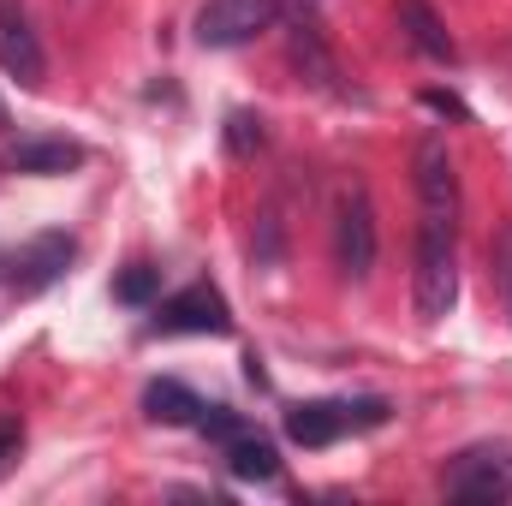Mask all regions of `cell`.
Listing matches in <instances>:
<instances>
[{
    "label": "cell",
    "instance_id": "cell-1",
    "mask_svg": "<svg viewBox=\"0 0 512 506\" xmlns=\"http://www.w3.org/2000/svg\"><path fill=\"white\" fill-rule=\"evenodd\" d=\"M411 304L417 322H441L459 304V227L417 221V256H411Z\"/></svg>",
    "mask_w": 512,
    "mask_h": 506
},
{
    "label": "cell",
    "instance_id": "cell-2",
    "mask_svg": "<svg viewBox=\"0 0 512 506\" xmlns=\"http://www.w3.org/2000/svg\"><path fill=\"white\" fill-rule=\"evenodd\" d=\"M387 423V399H304L286 411V435L298 447H334L340 435L358 429H382Z\"/></svg>",
    "mask_w": 512,
    "mask_h": 506
},
{
    "label": "cell",
    "instance_id": "cell-3",
    "mask_svg": "<svg viewBox=\"0 0 512 506\" xmlns=\"http://www.w3.org/2000/svg\"><path fill=\"white\" fill-rule=\"evenodd\" d=\"M334 262L346 280H370V268H376V209H370L364 185L340 191V203H334Z\"/></svg>",
    "mask_w": 512,
    "mask_h": 506
},
{
    "label": "cell",
    "instance_id": "cell-4",
    "mask_svg": "<svg viewBox=\"0 0 512 506\" xmlns=\"http://www.w3.org/2000/svg\"><path fill=\"white\" fill-rule=\"evenodd\" d=\"M447 495L471 506L512 501V447H471L447 465Z\"/></svg>",
    "mask_w": 512,
    "mask_h": 506
},
{
    "label": "cell",
    "instance_id": "cell-5",
    "mask_svg": "<svg viewBox=\"0 0 512 506\" xmlns=\"http://www.w3.org/2000/svg\"><path fill=\"white\" fill-rule=\"evenodd\" d=\"M280 0H209L197 12V42L203 48H245L262 30H274Z\"/></svg>",
    "mask_w": 512,
    "mask_h": 506
},
{
    "label": "cell",
    "instance_id": "cell-6",
    "mask_svg": "<svg viewBox=\"0 0 512 506\" xmlns=\"http://www.w3.org/2000/svg\"><path fill=\"white\" fill-rule=\"evenodd\" d=\"M411 167H417V203H423V221L459 227V173H453L447 143H441V137H423Z\"/></svg>",
    "mask_w": 512,
    "mask_h": 506
},
{
    "label": "cell",
    "instance_id": "cell-7",
    "mask_svg": "<svg viewBox=\"0 0 512 506\" xmlns=\"http://www.w3.org/2000/svg\"><path fill=\"white\" fill-rule=\"evenodd\" d=\"M0 66H6L24 90H36V84H42V72H48V60H42V42H36V24H30V12H24V0H0Z\"/></svg>",
    "mask_w": 512,
    "mask_h": 506
},
{
    "label": "cell",
    "instance_id": "cell-8",
    "mask_svg": "<svg viewBox=\"0 0 512 506\" xmlns=\"http://www.w3.org/2000/svg\"><path fill=\"white\" fill-rule=\"evenodd\" d=\"M155 328H161V334H227L233 316H227V298H221L215 286H185V292H173V298L161 304Z\"/></svg>",
    "mask_w": 512,
    "mask_h": 506
},
{
    "label": "cell",
    "instance_id": "cell-9",
    "mask_svg": "<svg viewBox=\"0 0 512 506\" xmlns=\"http://www.w3.org/2000/svg\"><path fill=\"white\" fill-rule=\"evenodd\" d=\"M286 60H292V72H298L304 84H316V90H328V96H346V84H340V60L328 54V42H322V30H316V24L292 30Z\"/></svg>",
    "mask_w": 512,
    "mask_h": 506
},
{
    "label": "cell",
    "instance_id": "cell-10",
    "mask_svg": "<svg viewBox=\"0 0 512 506\" xmlns=\"http://www.w3.org/2000/svg\"><path fill=\"white\" fill-rule=\"evenodd\" d=\"M72 251H78V245H72L66 233H42L30 251L12 262V286H18V292H42L48 280H60V268L72 262Z\"/></svg>",
    "mask_w": 512,
    "mask_h": 506
},
{
    "label": "cell",
    "instance_id": "cell-11",
    "mask_svg": "<svg viewBox=\"0 0 512 506\" xmlns=\"http://www.w3.org/2000/svg\"><path fill=\"white\" fill-rule=\"evenodd\" d=\"M6 161H12L18 173H42V179H54V173L84 167V143H72V137H24V143H12Z\"/></svg>",
    "mask_w": 512,
    "mask_h": 506
},
{
    "label": "cell",
    "instance_id": "cell-12",
    "mask_svg": "<svg viewBox=\"0 0 512 506\" xmlns=\"http://www.w3.org/2000/svg\"><path fill=\"white\" fill-rule=\"evenodd\" d=\"M399 30H405V42H411L417 54H429V60H453V54H459L453 36H447V24H441V12H435L429 0H399Z\"/></svg>",
    "mask_w": 512,
    "mask_h": 506
},
{
    "label": "cell",
    "instance_id": "cell-13",
    "mask_svg": "<svg viewBox=\"0 0 512 506\" xmlns=\"http://www.w3.org/2000/svg\"><path fill=\"white\" fill-rule=\"evenodd\" d=\"M143 411H149L155 423H197V417H203V399H197L185 381L167 376V381H149V387H143Z\"/></svg>",
    "mask_w": 512,
    "mask_h": 506
},
{
    "label": "cell",
    "instance_id": "cell-14",
    "mask_svg": "<svg viewBox=\"0 0 512 506\" xmlns=\"http://www.w3.org/2000/svg\"><path fill=\"white\" fill-rule=\"evenodd\" d=\"M227 471L245 477V483H274V477H280V459H274V447H268L262 435L245 429V435L227 441Z\"/></svg>",
    "mask_w": 512,
    "mask_h": 506
},
{
    "label": "cell",
    "instance_id": "cell-15",
    "mask_svg": "<svg viewBox=\"0 0 512 506\" xmlns=\"http://www.w3.org/2000/svg\"><path fill=\"white\" fill-rule=\"evenodd\" d=\"M155 286H161V268H155V262H131L126 274L114 280V298H120V304H149Z\"/></svg>",
    "mask_w": 512,
    "mask_h": 506
},
{
    "label": "cell",
    "instance_id": "cell-16",
    "mask_svg": "<svg viewBox=\"0 0 512 506\" xmlns=\"http://www.w3.org/2000/svg\"><path fill=\"white\" fill-rule=\"evenodd\" d=\"M489 274H495V292H501V310L512 316V221L495 233L489 245Z\"/></svg>",
    "mask_w": 512,
    "mask_h": 506
},
{
    "label": "cell",
    "instance_id": "cell-17",
    "mask_svg": "<svg viewBox=\"0 0 512 506\" xmlns=\"http://www.w3.org/2000/svg\"><path fill=\"white\" fill-rule=\"evenodd\" d=\"M262 137H268V131H262V114H233V120H227V149H233V155L262 149Z\"/></svg>",
    "mask_w": 512,
    "mask_h": 506
},
{
    "label": "cell",
    "instance_id": "cell-18",
    "mask_svg": "<svg viewBox=\"0 0 512 506\" xmlns=\"http://www.w3.org/2000/svg\"><path fill=\"white\" fill-rule=\"evenodd\" d=\"M197 429H203V435H215V441L227 447L233 435H245V417H239V411H227V405H203V417H197Z\"/></svg>",
    "mask_w": 512,
    "mask_h": 506
},
{
    "label": "cell",
    "instance_id": "cell-19",
    "mask_svg": "<svg viewBox=\"0 0 512 506\" xmlns=\"http://www.w3.org/2000/svg\"><path fill=\"white\" fill-rule=\"evenodd\" d=\"M18 447H24V423L18 417H0V471L18 459Z\"/></svg>",
    "mask_w": 512,
    "mask_h": 506
},
{
    "label": "cell",
    "instance_id": "cell-20",
    "mask_svg": "<svg viewBox=\"0 0 512 506\" xmlns=\"http://www.w3.org/2000/svg\"><path fill=\"white\" fill-rule=\"evenodd\" d=\"M0 126H6V102H0Z\"/></svg>",
    "mask_w": 512,
    "mask_h": 506
}]
</instances>
